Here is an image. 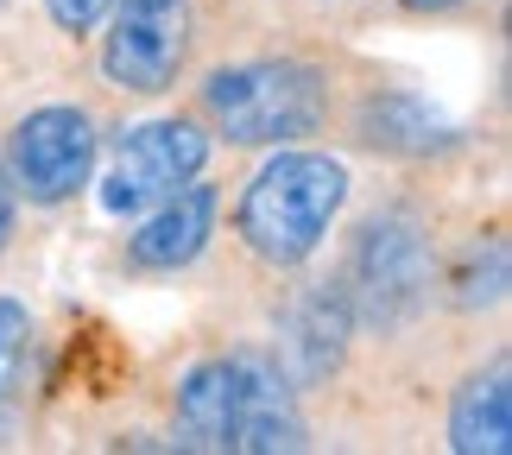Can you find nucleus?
<instances>
[{
	"mask_svg": "<svg viewBox=\"0 0 512 455\" xmlns=\"http://www.w3.org/2000/svg\"><path fill=\"white\" fill-rule=\"evenodd\" d=\"M203 114L228 146H291L323 127L329 83L304 57H247L203 83Z\"/></svg>",
	"mask_w": 512,
	"mask_h": 455,
	"instance_id": "f03ea898",
	"label": "nucleus"
},
{
	"mask_svg": "<svg viewBox=\"0 0 512 455\" xmlns=\"http://www.w3.org/2000/svg\"><path fill=\"white\" fill-rule=\"evenodd\" d=\"M13 222H19V196H13L7 165H0V253H7V241H13Z\"/></svg>",
	"mask_w": 512,
	"mask_h": 455,
	"instance_id": "2eb2a0df",
	"label": "nucleus"
},
{
	"mask_svg": "<svg viewBox=\"0 0 512 455\" xmlns=\"http://www.w3.org/2000/svg\"><path fill=\"white\" fill-rule=\"evenodd\" d=\"M342 203H348V165L342 158L279 146L247 177L234 228H241L247 253H260L266 266H304L329 241Z\"/></svg>",
	"mask_w": 512,
	"mask_h": 455,
	"instance_id": "f257e3e1",
	"label": "nucleus"
},
{
	"mask_svg": "<svg viewBox=\"0 0 512 455\" xmlns=\"http://www.w3.org/2000/svg\"><path fill=\"white\" fill-rule=\"evenodd\" d=\"M190 64V0H114L102 76L121 95H165Z\"/></svg>",
	"mask_w": 512,
	"mask_h": 455,
	"instance_id": "20e7f679",
	"label": "nucleus"
},
{
	"mask_svg": "<svg viewBox=\"0 0 512 455\" xmlns=\"http://www.w3.org/2000/svg\"><path fill=\"white\" fill-rule=\"evenodd\" d=\"M342 298L354 310V323L405 329L411 316L424 310V298H430V234L411 222V215H399V209L361 222L354 253H348Z\"/></svg>",
	"mask_w": 512,
	"mask_h": 455,
	"instance_id": "7ed1b4c3",
	"label": "nucleus"
},
{
	"mask_svg": "<svg viewBox=\"0 0 512 455\" xmlns=\"http://www.w3.org/2000/svg\"><path fill=\"white\" fill-rule=\"evenodd\" d=\"M95 121L83 108H32L26 121L13 127L7 140V177H13V196H26L38 209H57L70 203L76 190L89 184L95 171Z\"/></svg>",
	"mask_w": 512,
	"mask_h": 455,
	"instance_id": "39448f33",
	"label": "nucleus"
},
{
	"mask_svg": "<svg viewBox=\"0 0 512 455\" xmlns=\"http://www.w3.org/2000/svg\"><path fill=\"white\" fill-rule=\"evenodd\" d=\"M215 215H222V190L190 177L184 190H171L165 203H152L146 222L127 234V266H140V272H177V266H190L196 253L209 247Z\"/></svg>",
	"mask_w": 512,
	"mask_h": 455,
	"instance_id": "6e6552de",
	"label": "nucleus"
},
{
	"mask_svg": "<svg viewBox=\"0 0 512 455\" xmlns=\"http://www.w3.org/2000/svg\"><path fill=\"white\" fill-rule=\"evenodd\" d=\"M449 449H462V455H506L512 449V373H506V361H494L475 380H462L456 405H449Z\"/></svg>",
	"mask_w": 512,
	"mask_h": 455,
	"instance_id": "9d476101",
	"label": "nucleus"
},
{
	"mask_svg": "<svg viewBox=\"0 0 512 455\" xmlns=\"http://www.w3.org/2000/svg\"><path fill=\"white\" fill-rule=\"evenodd\" d=\"M108 7H114V0H45V13H51L64 32H95V26L108 19Z\"/></svg>",
	"mask_w": 512,
	"mask_h": 455,
	"instance_id": "4468645a",
	"label": "nucleus"
},
{
	"mask_svg": "<svg viewBox=\"0 0 512 455\" xmlns=\"http://www.w3.org/2000/svg\"><path fill=\"white\" fill-rule=\"evenodd\" d=\"M228 405H234V361H196L177 380L171 430L184 449H228Z\"/></svg>",
	"mask_w": 512,
	"mask_h": 455,
	"instance_id": "9b49d317",
	"label": "nucleus"
},
{
	"mask_svg": "<svg viewBox=\"0 0 512 455\" xmlns=\"http://www.w3.org/2000/svg\"><path fill=\"white\" fill-rule=\"evenodd\" d=\"M0 7H7V0H0Z\"/></svg>",
	"mask_w": 512,
	"mask_h": 455,
	"instance_id": "dca6fc26",
	"label": "nucleus"
},
{
	"mask_svg": "<svg viewBox=\"0 0 512 455\" xmlns=\"http://www.w3.org/2000/svg\"><path fill=\"white\" fill-rule=\"evenodd\" d=\"M500 298H506V247L487 241V266H481V247L468 253V272H462L456 304L462 310H487V304H500Z\"/></svg>",
	"mask_w": 512,
	"mask_h": 455,
	"instance_id": "ddd939ff",
	"label": "nucleus"
},
{
	"mask_svg": "<svg viewBox=\"0 0 512 455\" xmlns=\"http://www.w3.org/2000/svg\"><path fill=\"white\" fill-rule=\"evenodd\" d=\"M26 380H32V310L19 298H0V437L26 411Z\"/></svg>",
	"mask_w": 512,
	"mask_h": 455,
	"instance_id": "f8f14e48",
	"label": "nucleus"
},
{
	"mask_svg": "<svg viewBox=\"0 0 512 455\" xmlns=\"http://www.w3.org/2000/svg\"><path fill=\"white\" fill-rule=\"evenodd\" d=\"M209 165V133L196 121H146L133 127L114 165L102 177V209L108 215H146L152 203H165L171 190H184L190 177H203Z\"/></svg>",
	"mask_w": 512,
	"mask_h": 455,
	"instance_id": "423d86ee",
	"label": "nucleus"
},
{
	"mask_svg": "<svg viewBox=\"0 0 512 455\" xmlns=\"http://www.w3.org/2000/svg\"><path fill=\"white\" fill-rule=\"evenodd\" d=\"M348 335H354V310L342 298V285H317L285 310V335H279V354H272V361L291 373V386H310V380H323V373H336Z\"/></svg>",
	"mask_w": 512,
	"mask_h": 455,
	"instance_id": "1a4fd4ad",
	"label": "nucleus"
},
{
	"mask_svg": "<svg viewBox=\"0 0 512 455\" xmlns=\"http://www.w3.org/2000/svg\"><path fill=\"white\" fill-rule=\"evenodd\" d=\"M234 361V405H228V449L247 455H279V449H304V411H298V386L272 354H228Z\"/></svg>",
	"mask_w": 512,
	"mask_h": 455,
	"instance_id": "0eeeda50",
	"label": "nucleus"
}]
</instances>
